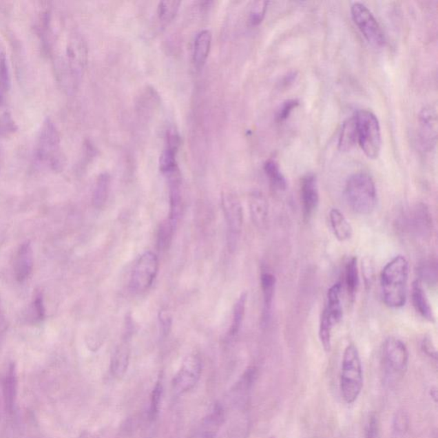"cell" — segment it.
Masks as SVG:
<instances>
[{
    "label": "cell",
    "mask_w": 438,
    "mask_h": 438,
    "mask_svg": "<svg viewBox=\"0 0 438 438\" xmlns=\"http://www.w3.org/2000/svg\"><path fill=\"white\" fill-rule=\"evenodd\" d=\"M409 264L404 255H397L385 264L380 274L383 301L390 309H402L408 300Z\"/></svg>",
    "instance_id": "6da1fadb"
},
{
    "label": "cell",
    "mask_w": 438,
    "mask_h": 438,
    "mask_svg": "<svg viewBox=\"0 0 438 438\" xmlns=\"http://www.w3.org/2000/svg\"><path fill=\"white\" fill-rule=\"evenodd\" d=\"M63 54L56 61L59 76L65 86L72 90L82 79L87 63V48L83 38L79 34L70 35Z\"/></svg>",
    "instance_id": "7a4b0ae2"
},
{
    "label": "cell",
    "mask_w": 438,
    "mask_h": 438,
    "mask_svg": "<svg viewBox=\"0 0 438 438\" xmlns=\"http://www.w3.org/2000/svg\"><path fill=\"white\" fill-rule=\"evenodd\" d=\"M363 383L362 363L358 348L355 344H349L342 355L340 374V390L346 404H355L362 393Z\"/></svg>",
    "instance_id": "3957f363"
},
{
    "label": "cell",
    "mask_w": 438,
    "mask_h": 438,
    "mask_svg": "<svg viewBox=\"0 0 438 438\" xmlns=\"http://www.w3.org/2000/svg\"><path fill=\"white\" fill-rule=\"evenodd\" d=\"M344 196L348 207L355 213H372L377 204V189L372 176L365 172L352 175L346 182Z\"/></svg>",
    "instance_id": "277c9868"
},
{
    "label": "cell",
    "mask_w": 438,
    "mask_h": 438,
    "mask_svg": "<svg viewBox=\"0 0 438 438\" xmlns=\"http://www.w3.org/2000/svg\"><path fill=\"white\" fill-rule=\"evenodd\" d=\"M341 295V282L332 285L327 292L326 305L321 313L319 337L321 345L326 352L331 351L332 331L344 317Z\"/></svg>",
    "instance_id": "5b68a950"
},
{
    "label": "cell",
    "mask_w": 438,
    "mask_h": 438,
    "mask_svg": "<svg viewBox=\"0 0 438 438\" xmlns=\"http://www.w3.org/2000/svg\"><path fill=\"white\" fill-rule=\"evenodd\" d=\"M355 118L358 143L367 157L375 160L379 157L382 146L379 119L367 110H360Z\"/></svg>",
    "instance_id": "8992f818"
},
{
    "label": "cell",
    "mask_w": 438,
    "mask_h": 438,
    "mask_svg": "<svg viewBox=\"0 0 438 438\" xmlns=\"http://www.w3.org/2000/svg\"><path fill=\"white\" fill-rule=\"evenodd\" d=\"M59 144L58 130L54 123L48 119L42 126L39 136L36 155L39 160L47 162L56 171L61 169L63 165Z\"/></svg>",
    "instance_id": "52a82bcc"
},
{
    "label": "cell",
    "mask_w": 438,
    "mask_h": 438,
    "mask_svg": "<svg viewBox=\"0 0 438 438\" xmlns=\"http://www.w3.org/2000/svg\"><path fill=\"white\" fill-rule=\"evenodd\" d=\"M382 359L385 373L388 377H402L407 372L409 353L407 346L397 337H388L384 341Z\"/></svg>",
    "instance_id": "ba28073f"
},
{
    "label": "cell",
    "mask_w": 438,
    "mask_h": 438,
    "mask_svg": "<svg viewBox=\"0 0 438 438\" xmlns=\"http://www.w3.org/2000/svg\"><path fill=\"white\" fill-rule=\"evenodd\" d=\"M222 207L227 222L229 249H236L242 234L243 211L241 202L231 192L222 194Z\"/></svg>",
    "instance_id": "9c48e42d"
},
{
    "label": "cell",
    "mask_w": 438,
    "mask_h": 438,
    "mask_svg": "<svg viewBox=\"0 0 438 438\" xmlns=\"http://www.w3.org/2000/svg\"><path fill=\"white\" fill-rule=\"evenodd\" d=\"M351 15L366 41L373 47H383L385 44L384 32L371 10L363 3L357 2L353 3Z\"/></svg>",
    "instance_id": "30bf717a"
},
{
    "label": "cell",
    "mask_w": 438,
    "mask_h": 438,
    "mask_svg": "<svg viewBox=\"0 0 438 438\" xmlns=\"http://www.w3.org/2000/svg\"><path fill=\"white\" fill-rule=\"evenodd\" d=\"M158 271V259L156 254L147 251L141 254L134 267L130 288L138 294L148 291L156 278Z\"/></svg>",
    "instance_id": "8fae6325"
},
{
    "label": "cell",
    "mask_w": 438,
    "mask_h": 438,
    "mask_svg": "<svg viewBox=\"0 0 438 438\" xmlns=\"http://www.w3.org/2000/svg\"><path fill=\"white\" fill-rule=\"evenodd\" d=\"M202 366L199 357L189 355L173 380V388L178 394L186 393L200 380Z\"/></svg>",
    "instance_id": "7c38bea8"
},
{
    "label": "cell",
    "mask_w": 438,
    "mask_h": 438,
    "mask_svg": "<svg viewBox=\"0 0 438 438\" xmlns=\"http://www.w3.org/2000/svg\"><path fill=\"white\" fill-rule=\"evenodd\" d=\"M437 110L432 105H427L421 110L419 115L418 138L423 150L433 149L437 143Z\"/></svg>",
    "instance_id": "4fadbf2b"
},
{
    "label": "cell",
    "mask_w": 438,
    "mask_h": 438,
    "mask_svg": "<svg viewBox=\"0 0 438 438\" xmlns=\"http://www.w3.org/2000/svg\"><path fill=\"white\" fill-rule=\"evenodd\" d=\"M301 197L304 218L309 219L320 204L319 186L316 176L312 173L304 176L302 179Z\"/></svg>",
    "instance_id": "5bb4252c"
},
{
    "label": "cell",
    "mask_w": 438,
    "mask_h": 438,
    "mask_svg": "<svg viewBox=\"0 0 438 438\" xmlns=\"http://www.w3.org/2000/svg\"><path fill=\"white\" fill-rule=\"evenodd\" d=\"M34 269V250L30 242L22 243L14 260V275L17 282H23L30 277Z\"/></svg>",
    "instance_id": "9a60e30c"
},
{
    "label": "cell",
    "mask_w": 438,
    "mask_h": 438,
    "mask_svg": "<svg viewBox=\"0 0 438 438\" xmlns=\"http://www.w3.org/2000/svg\"><path fill=\"white\" fill-rule=\"evenodd\" d=\"M19 380L15 364H10L3 379V397L7 413L12 415L15 409Z\"/></svg>",
    "instance_id": "2e32d148"
},
{
    "label": "cell",
    "mask_w": 438,
    "mask_h": 438,
    "mask_svg": "<svg viewBox=\"0 0 438 438\" xmlns=\"http://www.w3.org/2000/svg\"><path fill=\"white\" fill-rule=\"evenodd\" d=\"M225 421V411L219 404L211 406L200 426L201 438H215Z\"/></svg>",
    "instance_id": "e0dca14e"
},
{
    "label": "cell",
    "mask_w": 438,
    "mask_h": 438,
    "mask_svg": "<svg viewBox=\"0 0 438 438\" xmlns=\"http://www.w3.org/2000/svg\"><path fill=\"white\" fill-rule=\"evenodd\" d=\"M411 295L413 305L416 312L424 320L429 321L430 323L435 322V315H434L432 305H430L423 284L419 279L413 282Z\"/></svg>",
    "instance_id": "ac0fdd59"
},
{
    "label": "cell",
    "mask_w": 438,
    "mask_h": 438,
    "mask_svg": "<svg viewBox=\"0 0 438 438\" xmlns=\"http://www.w3.org/2000/svg\"><path fill=\"white\" fill-rule=\"evenodd\" d=\"M260 284L263 295L262 323L264 326H267L269 322L271 309H273L277 279L273 273L264 271L261 274Z\"/></svg>",
    "instance_id": "d6986e66"
},
{
    "label": "cell",
    "mask_w": 438,
    "mask_h": 438,
    "mask_svg": "<svg viewBox=\"0 0 438 438\" xmlns=\"http://www.w3.org/2000/svg\"><path fill=\"white\" fill-rule=\"evenodd\" d=\"M249 211L251 218L258 228H263L268 218V201L264 194L260 191H254L249 197Z\"/></svg>",
    "instance_id": "ffe728a7"
},
{
    "label": "cell",
    "mask_w": 438,
    "mask_h": 438,
    "mask_svg": "<svg viewBox=\"0 0 438 438\" xmlns=\"http://www.w3.org/2000/svg\"><path fill=\"white\" fill-rule=\"evenodd\" d=\"M328 220H330L331 231L339 242H347L352 238V225L340 210L332 208L328 213Z\"/></svg>",
    "instance_id": "44dd1931"
},
{
    "label": "cell",
    "mask_w": 438,
    "mask_h": 438,
    "mask_svg": "<svg viewBox=\"0 0 438 438\" xmlns=\"http://www.w3.org/2000/svg\"><path fill=\"white\" fill-rule=\"evenodd\" d=\"M211 33L210 30H203L198 33L194 45V62L197 68H201L206 63L209 55L211 44Z\"/></svg>",
    "instance_id": "7402d4cb"
},
{
    "label": "cell",
    "mask_w": 438,
    "mask_h": 438,
    "mask_svg": "<svg viewBox=\"0 0 438 438\" xmlns=\"http://www.w3.org/2000/svg\"><path fill=\"white\" fill-rule=\"evenodd\" d=\"M110 188H111V176L109 173H101L95 183L92 202L96 209H101L107 203Z\"/></svg>",
    "instance_id": "603a6c76"
},
{
    "label": "cell",
    "mask_w": 438,
    "mask_h": 438,
    "mask_svg": "<svg viewBox=\"0 0 438 438\" xmlns=\"http://www.w3.org/2000/svg\"><path fill=\"white\" fill-rule=\"evenodd\" d=\"M358 143L357 140V130L355 116L346 120L342 127L340 136H339L338 147L342 152H348Z\"/></svg>",
    "instance_id": "cb8c5ba5"
},
{
    "label": "cell",
    "mask_w": 438,
    "mask_h": 438,
    "mask_svg": "<svg viewBox=\"0 0 438 438\" xmlns=\"http://www.w3.org/2000/svg\"><path fill=\"white\" fill-rule=\"evenodd\" d=\"M344 277L348 298L354 300L359 284L358 260L356 257L351 258L346 263Z\"/></svg>",
    "instance_id": "d4e9b609"
},
{
    "label": "cell",
    "mask_w": 438,
    "mask_h": 438,
    "mask_svg": "<svg viewBox=\"0 0 438 438\" xmlns=\"http://www.w3.org/2000/svg\"><path fill=\"white\" fill-rule=\"evenodd\" d=\"M129 362V348L128 344L123 342L116 349L112 356V371L116 377H122L128 369Z\"/></svg>",
    "instance_id": "484cf974"
},
{
    "label": "cell",
    "mask_w": 438,
    "mask_h": 438,
    "mask_svg": "<svg viewBox=\"0 0 438 438\" xmlns=\"http://www.w3.org/2000/svg\"><path fill=\"white\" fill-rule=\"evenodd\" d=\"M413 222L415 231L419 236H426L428 234L432 222L428 208L425 205L420 204L416 207L415 211H413Z\"/></svg>",
    "instance_id": "4316f807"
},
{
    "label": "cell",
    "mask_w": 438,
    "mask_h": 438,
    "mask_svg": "<svg viewBox=\"0 0 438 438\" xmlns=\"http://www.w3.org/2000/svg\"><path fill=\"white\" fill-rule=\"evenodd\" d=\"M264 171L273 188L278 190L287 188V181L275 160H267L264 165Z\"/></svg>",
    "instance_id": "83f0119b"
},
{
    "label": "cell",
    "mask_w": 438,
    "mask_h": 438,
    "mask_svg": "<svg viewBox=\"0 0 438 438\" xmlns=\"http://www.w3.org/2000/svg\"><path fill=\"white\" fill-rule=\"evenodd\" d=\"M181 2L178 0H164L158 3V17L163 25H167L175 19L178 14Z\"/></svg>",
    "instance_id": "f1b7e54d"
},
{
    "label": "cell",
    "mask_w": 438,
    "mask_h": 438,
    "mask_svg": "<svg viewBox=\"0 0 438 438\" xmlns=\"http://www.w3.org/2000/svg\"><path fill=\"white\" fill-rule=\"evenodd\" d=\"M247 302V293H242L236 302L234 306V313H233V320L231 331V335L232 337L238 335L240 330H241L243 320H244L245 311Z\"/></svg>",
    "instance_id": "f546056e"
},
{
    "label": "cell",
    "mask_w": 438,
    "mask_h": 438,
    "mask_svg": "<svg viewBox=\"0 0 438 438\" xmlns=\"http://www.w3.org/2000/svg\"><path fill=\"white\" fill-rule=\"evenodd\" d=\"M45 317V306L43 295L37 293L28 309V320L33 324L42 322Z\"/></svg>",
    "instance_id": "4dcf8cb0"
},
{
    "label": "cell",
    "mask_w": 438,
    "mask_h": 438,
    "mask_svg": "<svg viewBox=\"0 0 438 438\" xmlns=\"http://www.w3.org/2000/svg\"><path fill=\"white\" fill-rule=\"evenodd\" d=\"M419 280L425 282L429 286H437V266L436 261L426 260L419 267Z\"/></svg>",
    "instance_id": "1f68e13d"
},
{
    "label": "cell",
    "mask_w": 438,
    "mask_h": 438,
    "mask_svg": "<svg viewBox=\"0 0 438 438\" xmlns=\"http://www.w3.org/2000/svg\"><path fill=\"white\" fill-rule=\"evenodd\" d=\"M409 428V416L404 410L395 413L392 422V432L395 437H402L406 435Z\"/></svg>",
    "instance_id": "d6a6232c"
},
{
    "label": "cell",
    "mask_w": 438,
    "mask_h": 438,
    "mask_svg": "<svg viewBox=\"0 0 438 438\" xmlns=\"http://www.w3.org/2000/svg\"><path fill=\"white\" fill-rule=\"evenodd\" d=\"M176 152L165 148L160 158V171L165 176L169 174L178 169V162H176Z\"/></svg>",
    "instance_id": "836d02e7"
},
{
    "label": "cell",
    "mask_w": 438,
    "mask_h": 438,
    "mask_svg": "<svg viewBox=\"0 0 438 438\" xmlns=\"http://www.w3.org/2000/svg\"><path fill=\"white\" fill-rule=\"evenodd\" d=\"M175 229L176 226L173 225L168 219L161 225L158 236V249L165 251L171 244Z\"/></svg>",
    "instance_id": "e575fe53"
},
{
    "label": "cell",
    "mask_w": 438,
    "mask_h": 438,
    "mask_svg": "<svg viewBox=\"0 0 438 438\" xmlns=\"http://www.w3.org/2000/svg\"><path fill=\"white\" fill-rule=\"evenodd\" d=\"M269 2L256 1L251 6L249 12V23L252 26L260 25L263 22Z\"/></svg>",
    "instance_id": "d590c367"
},
{
    "label": "cell",
    "mask_w": 438,
    "mask_h": 438,
    "mask_svg": "<svg viewBox=\"0 0 438 438\" xmlns=\"http://www.w3.org/2000/svg\"><path fill=\"white\" fill-rule=\"evenodd\" d=\"M162 393H163V385L160 381H158L151 395L149 418L152 420L156 419L158 412H160Z\"/></svg>",
    "instance_id": "8d00e7d4"
},
{
    "label": "cell",
    "mask_w": 438,
    "mask_h": 438,
    "mask_svg": "<svg viewBox=\"0 0 438 438\" xmlns=\"http://www.w3.org/2000/svg\"><path fill=\"white\" fill-rule=\"evenodd\" d=\"M299 105V101L298 100H289L284 102L282 104L280 108L278 110L277 115H275V120L278 123L284 122L291 116L294 110Z\"/></svg>",
    "instance_id": "74e56055"
},
{
    "label": "cell",
    "mask_w": 438,
    "mask_h": 438,
    "mask_svg": "<svg viewBox=\"0 0 438 438\" xmlns=\"http://www.w3.org/2000/svg\"><path fill=\"white\" fill-rule=\"evenodd\" d=\"M180 146H181V137L175 127H171L166 134V148L178 153Z\"/></svg>",
    "instance_id": "f35d334b"
},
{
    "label": "cell",
    "mask_w": 438,
    "mask_h": 438,
    "mask_svg": "<svg viewBox=\"0 0 438 438\" xmlns=\"http://www.w3.org/2000/svg\"><path fill=\"white\" fill-rule=\"evenodd\" d=\"M379 436V425L375 415H370L366 426L365 438H377Z\"/></svg>",
    "instance_id": "ab89813d"
},
{
    "label": "cell",
    "mask_w": 438,
    "mask_h": 438,
    "mask_svg": "<svg viewBox=\"0 0 438 438\" xmlns=\"http://www.w3.org/2000/svg\"><path fill=\"white\" fill-rule=\"evenodd\" d=\"M421 348L425 354L433 359H437V351L435 344L430 337H426L423 339Z\"/></svg>",
    "instance_id": "60d3db41"
},
{
    "label": "cell",
    "mask_w": 438,
    "mask_h": 438,
    "mask_svg": "<svg viewBox=\"0 0 438 438\" xmlns=\"http://www.w3.org/2000/svg\"><path fill=\"white\" fill-rule=\"evenodd\" d=\"M158 317H160L162 331H163L165 334L169 333V328H171L172 324V317L171 313H169L167 309H162Z\"/></svg>",
    "instance_id": "b9f144b4"
},
{
    "label": "cell",
    "mask_w": 438,
    "mask_h": 438,
    "mask_svg": "<svg viewBox=\"0 0 438 438\" xmlns=\"http://www.w3.org/2000/svg\"><path fill=\"white\" fill-rule=\"evenodd\" d=\"M6 328V317L3 315L1 306H0V344H1L3 337H5Z\"/></svg>",
    "instance_id": "7bdbcfd3"
},
{
    "label": "cell",
    "mask_w": 438,
    "mask_h": 438,
    "mask_svg": "<svg viewBox=\"0 0 438 438\" xmlns=\"http://www.w3.org/2000/svg\"><path fill=\"white\" fill-rule=\"evenodd\" d=\"M430 397H432L434 402L437 404V399H438V391H437V388L436 386H433L430 388Z\"/></svg>",
    "instance_id": "ee69618b"
},
{
    "label": "cell",
    "mask_w": 438,
    "mask_h": 438,
    "mask_svg": "<svg viewBox=\"0 0 438 438\" xmlns=\"http://www.w3.org/2000/svg\"><path fill=\"white\" fill-rule=\"evenodd\" d=\"M81 438H92V437L90 435H87V434H85V435H83Z\"/></svg>",
    "instance_id": "f6af8a7d"
},
{
    "label": "cell",
    "mask_w": 438,
    "mask_h": 438,
    "mask_svg": "<svg viewBox=\"0 0 438 438\" xmlns=\"http://www.w3.org/2000/svg\"><path fill=\"white\" fill-rule=\"evenodd\" d=\"M273 438H275V437H273Z\"/></svg>",
    "instance_id": "bcb514c9"
}]
</instances>
